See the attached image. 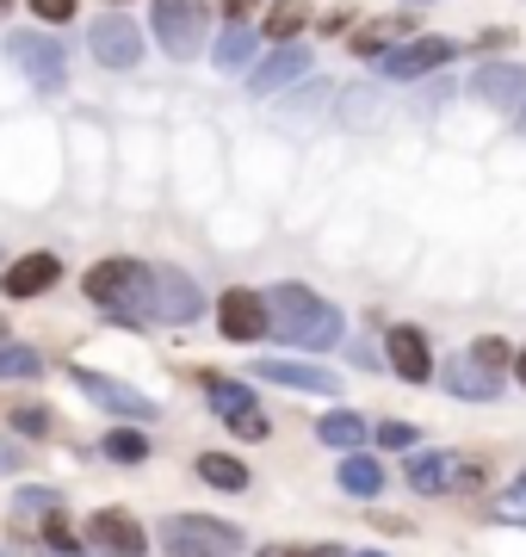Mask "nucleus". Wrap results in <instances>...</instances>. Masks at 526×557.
Returning <instances> with one entry per match:
<instances>
[{
    "label": "nucleus",
    "instance_id": "f257e3e1",
    "mask_svg": "<svg viewBox=\"0 0 526 557\" xmlns=\"http://www.w3.org/2000/svg\"><path fill=\"white\" fill-rule=\"evenodd\" d=\"M266 322H273V335L285 347H310V354H323L341 341V310L328 298H316L310 285H279V292H266Z\"/></svg>",
    "mask_w": 526,
    "mask_h": 557
},
{
    "label": "nucleus",
    "instance_id": "f03ea898",
    "mask_svg": "<svg viewBox=\"0 0 526 557\" xmlns=\"http://www.w3.org/2000/svg\"><path fill=\"white\" fill-rule=\"evenodd\" d=\"M82 298H93L112 322H142L149 317V267L142 260H100L82 278Z\"/></svg>",
    "mask_w": 526,
    "mask_h": 557
},
{
    "label": "nucleus",
    "instance_id": "7ed1b4c3",
    "mask_svg": "<svg viewBox=\"0 0 526 557\" xmlns=\"http://www.w3.org/2000/svg\"><path fill=\"white\" fill-rule=\"evenodd\" d=\"M162 552L167 557H236L242 533L217 515H167L162 520Z\"/></svg>",
    "mask_w": 526,
    "mask_h": 557
},
{
    "label": "nucleus",
    "instance_id": "20e7f679",
    "mask_svg": "<svg viewBox=\"0 0 526 557\" xmlns=\"http://www.w3.org/2000/svg\"><path fill=\"white\" fill-rule=\"evenodd\" d=\"M149 317L155 322H199L204 317V292L180 267H149Z\"/></svg>",
    "mask_w": 526,
    "mask_h": 557
},
{
    "label": "nucleus",
    "instance_id": "39448f33",
    "mask_svg": "<svg viewBox=\"0 0 526 557\" xmlns=\"http://www.w3.org/2000/svg\"><path fill=\"white\" fill-rule=\"evenodd\" d=\"M155 38L174 62L204 50V0H155Z\"/></svg>",
    "mask_w": 526,
    "mask_h": 557
},
{
    "label": "nucleus",
    "instance_id": "423d86ee",
    "mask_svg": "<svg viewBox=\"0 0 526 557\" xmlns=\"http://www.w3.org/2000/svg\"><path fill=\"white\" fill-rule=\"evenodd\" d=\"M87 50H93V62H105V69H137L142 32L130 25V13H100V20L87 25Z\"/></svg>",
    "mask_w": 526,
    "mask_h": 557
},
{
    "label": "nucleus",
    "instance_id": "0eeeda50",
    "mask_svg": "<svg viewBox=\"0 0 526 557\" xmlns=\"http://www.w3.org/2000/svg\"><path fill=\"white\" fill-rule=\"evenodd\" d=\"M7 57L20 75H32V87H62V69H68V50L43 32H13L7 38Z\"/></svg>",
    "mask_w": 526,
    "mask_h": 557
},
{
    "label": "nucleus",
    "instance_id": "6e6552de",
    "mask_svg": "<svg viewBox=\"0 0 526 557\" xmlns=\"http://www.w3.org/2000/svg\"><path fill=\"white\" fill-rule=\"evenodd\" d=\"M75 384H82V397H93L100 409H112V416H130V421H155L162 416V403L155 397H142L137 384H118V379H105V372L75 366Z\"/></svg>",
    "mask_w": 526,
    "mask_h": 557
},
{
    "label": "nucleus",
    "instance_id": "1a4fd4ad",
    "mask_svg": "<svg viewBox=\"0 0 526 557\" xmlns=\"http://www.w3.org/2000/svg\"><path fill=\"white\" fill-rule=\"evenodd\" d=\"M452 57H459V44L452 38H409L403 50H385V57H378V75L385 81H415V75L446 69Z\"/></svg>",
    "mask_w": 526,
    "mask_h": 557
},
{
    "label": "nucleus",
    "instance_id": "9d476101",
    "mask_svg": "<svg viewBox=\"0 0 526 557\" xmlns=\"http://www.w3.org/2000/svg\"><path fill=\"white\" fill-rule=\"evenodd\" d=\"M204 391H211V409H217L242 440H266V416L254 409V391H248L242 379H204Z\"/></svg>",
    "mask_w": 526,
    "mask_h": 557
},
{
    "label": "nucleus",
    "instance_id": "9b49d317",
    "mask_svg": "<svg viewBox=\"0 0 526 557\" xmlns=\"http://www.w3.org/2000/svg\"><path fill=\"white\" fill-rule=\"evenodd\" d=\"M217 329L229 341H266L273 335V322H266V292H223V304H217Z\"/></svg>",
    "mask_w": 526,
    "mask_h": 557
},
{
    "label": "nucleus",
    "instance_id": "f8f14e48",
    "mask_svg": "<svg viewBox=\"0 0 526 557\" xmlns=\"http://www.w3.org/2000/svg\"><path fill=\"white\" fill-rule=\"evenodd\" d=\"M87 545H100L105 557H142V552H149L142 527L124 515V508H100V515L87 520Z\"/></svg>",
    "mask_w": 526,
    "mask_h": 557
},
{
    "label": "nucleus",
    "instance_id": "ddd939ff",
    "mask_svg": "<svg viewBox=\"0 0 526 557\" xmlns=\"http://www.w3.org/2000/svg\"><path fill=\"white\" fill-rule=\"evenodd\" d=\"M385 354H390V366H397V379H409V384L434 379V347H427V335L415 329V322H397V329H390Z\"/></svg>",
    "mask_w": 526,
    "mask_h": 557
},
{
    "label": "nucleus",
    "instance_id": "4468645a",
    "mask_svg": "<svg viewBox=\"0 0 526 557\" xmlns=\"http://www.w3.org/2000/svg\"><path fill=\"white\" fill-rule=\"evenodd\" d=\"M254 379L285 384V391H310V397H335V372L328 366H310V359H261Z\"/></svg>",
    "mask_w": 526,
    "mask_h": 557
},
{
    "label": "nucleus",
    "instance_id": "2eb2a0df",
    "mask_svg": "<svg viewBox=\"0 0 526 557\" xmlns=\"http://www.w3.org/2000/svg\"><path fill=\"white\" fill-rule=\"evenodd\" d=\"M57 278H62L57 255H25V260H13V267L0 273V292H7V298H38V292H50Z\"/></svg>",
    "mask_w": 526,
    "mask_h": 557
},
{
    "label": "nucleus",
    "instance_id": "dca6fc26",
    "mask_svg": "<svg viewBox=\"0 0 526 557\" xmlns=\"http://www.w3.org/2000/svg\"><path fill=\"white\" fill-rule=\"evenodd\" d=\"M298 75H310V50H298V44H279L266 62L248 69V81H254V94H261V100H266V94H279V87H291Z\"/></svg>",
    "mask_w": 526,
    "mask_h": 557
},
{
    "label": "nucleus",
    "instance_id": "f3484780",
    "mask_svg": "<svg viewBox=\"0 0 526 557\" xmlns=\"http://www.w3.org/2000/svg\"><path fill=\"white\" fill-rule=\"evenodd\" d=\"M471 94L489 106H521L526 100V69H514V62H484L477 75H471Z\"/></svg>",
    "mask_w": 526,
    "mask_h": 557
},
{
    "label": "nucleus",
    "instance_id": "a211bd4d",
    "mask_svg": "<svg viewBox=\"0 0 526 557\" xmlns=\"http://www.w3.org/2000/svg\"><path fill=\"white\" fill-rule=\"evenodd\" d=\"M446 384H452V397H465V403H489L496 391H502V372H489V366H477V359H452L446 366Z\"/></svg>",
    "mask_w": 526,
    "mask_h": 557
},
{
    "label": "nucleus",
    "instance_id": "6ab92c4d",
    "mask_svg": "<svg viewBox=\"0 0 526 557\" xmlns=\"http://www.w3.org/2000/svg\"><path fill=\"white\" fill-rule=\"evenodd\" d=\"M409 490H415V496H452V458L446 453H409Z\"/></svg>",
    "mask_w": 526,
    "mask_h": 557
},
{
    "label": "nucleus",
    "instance_id": "aec40b11",
    "mask_svg": "<svg viewBox=\"0 0 526 557\" xmlns=\"http://www.w3.org/2000/svg\"><path fill=\"white\" fill-rule=\"evenodd\" d=\"M341 490H347V496H360V502L385 496V465H378V458H365V453H347L341 458Z\"/></svg>",
    "mask_w": 526,
    "mask_h": 557
},
{
    "label": "nucleus",
    "instance_id": "412c9836",
    "mask_svg": "<svg viewBox=\"0 0 526 557\" xmlns=\"http://www.w3.org/2000/svg\"><path fill=\"white\" fill-rule=\"evenodd\" d=\"M211 62H217L223 75H248L254 69V32L248 25H229L217 38V50H211Z\"/></svg>",
    "mask_w": 526,
    "mask_h": 557
},
{
    "label": "nucleus",
    "instance_id": "4be33fe9",
    "mask_svg": "<svg viewBox=\"0 0 526 557\" xmlns=\"http://www.w3.org/2000/svg\"><path fill=\"white\" fill-rule=\"evenodd\" d=\"M316 440L335 446V453H353V446H365V421L353 416V409H328V416L316 421Z\"/></svg>",
    "mask_w": 526,
    "mask_h": 557
},
{
    "label": "nucleus",
    "instance_id": "5701e85b",
    "mask_svg": "<svg viewBox=\"0 0 526 557\" xmlns=\"http://www.w3.org/2000/svg\"><path fill=\"white\" fill-rule=\"evenodd\" d=\"M199 478L211 483V490H248V465L229 453H204L199 458Z\"/></svg>",
    "mask_w": 526,
    "mask_h": 557
},
{
    "label": "nucleus",
    "instance_id": "b1692460",
    "mask_svg": "<svg viewBox=\"0 0 526 557\" xmlns=\"http://www.w3.org/2000/svg\"><path fill=\"white\" fill-rule=\"evenodd\" d=\"M304 25H310L304 0H273V13H266V38H273V44H291Z\"/></svg>",
    "mask_w": 526,
    "mask_h": 557
},
{
    "label": "nucleus",
    "instance_id": "393cba45",
    "mask_svg": "<svg viewBox=\"0 0 526 557\" xmlns=\"http://www.w3.org/2000/svg\"><path fill=\"white\" fill-rule=\"evenodd\" d=\"M100 453L112 458V465H142V458H149V440H142L137 428H118V434L100 440Z\"/></svg>",
    "mask_w": 526,
    "mask_h": 557
},
{
    "label": "nucleus",
    "instance_id": "a878e982",
    "mask_svg": "<svg viewBox=\"0 0 526 557\" xmlns=\"http://www.w3.org/2000/svg\"><path fill=\"white\" fill-rule=\"evenodd\" d=\"M43 359L32 347H0V379H38Z\"/></svg>",
    "mask_w": 526,
    "mask_h": 557
},
{
    "label": "nucleus",
    "instance_id": "bb28decb",
    "mask_svg": "<svg viewBox=\"0 0 526 557\" xmlns=\"http://www.w3.org/2000/svg\"><path fill=\"white\" fill-rule=\"evenodd\" d=\"M43 545H50V552H82V545H75V527H68V515H62V508H50V515H43Z\"/></svg>",
    "mask_w": 526,
    "mask_h": 557
},
{
    "label": "nucleus",
    "instance_id": "cd10ccee",
    "mask_svg": "<svg viewBox=\"0 0 526 557\" xmlns=\"http://www.w3.org/2000/svg\"><path fill=\"white\" fill-rule=\"evenodd\" d=\"M20 515H50V508H62L57 490H43V483H32V490H20V502H13Z\"/></svg>",
    "mask_w": 526,
    "mask_h": 557
},
{
    "label": "nucleus",
    "instance_id": "c85d7f7f",
    "mask_svg": "<svg viewBox=\"0 0 526 557\" xmlns=\"http://www.w3.org/2000/svg\"><path fill=\"white\" fill-rule=\"evenodd\" d=\"M471 359H477V366H489V372H502V366H508V341H496V335L471 341Z\"/></svg>",
    "mask_w": 526,
    "mask_h": 557
},
{
    "label": "nucleus",
    "instance_id": "c756f323",
    "mask_svg": "<svg viewBox=\"0 0 526 557\" xmlns=\"http://www.w3.org/2000/svg\"><path fill=\"white\" fill-rule=\"evenodd\" d=\"M378 446H422V434L409 421H378Z\"/></svg>",
    "mask_w": 526,
    "mask_h": 557
},
{
    "label": "nucleus",
    "instance_id": "7c9ffc66",
    "mask_svg": "<svg viewBox=\"0 0 526 557\" xmlns=\"http://www.w3.org/2000/svg\"><path fill=\"white\" fill-rule=\"evenodd\" d=\"M496 515H502V520H526V471L514 478V490H508V496L496 502Z\"/></svg>",
    "mask_w": 526,
    "mask_h": 557
},
{
    "label": "nucleus",
    "instance_id": "2f4dec72",
    "mask_svg": "<svg viewBox=\"0 0 526 557\" xmlns=\"http://www.w3.org/2000/svg\"><path fill=\"white\" fill-rule=\"evenodd\" d=\"M484 483V458H452V490H477Z\"/></svg>",
    "mask_w": 526,
    "mask_h": 557
},
{
    "label": "nucleus",
    "instance_id": "473e14b6",
    "mask_svg": "<svg viewBox=\"0 0 526 557\" xmlns=\"http://www.w3.org/2000/svg\"><path fill=\"white\" fill-rule=\"evenodd\" d=\"M13 428H20V434H43V428H50V416H43L38 403H20V409H13Z\"/></svg>",
    "mask_w": 526,
    "mask_h": 557
},
{
    "label": "nucleus",
    "instance_id": "72a5a7b5",
    "mask_svg": "<svg viewBox=\"0 0 526 557\" xmlns=\"http://www.w3.org/2000/svg\"><path fill=\"white\" fill-rule=\"evenodd\" d=\"M32 13L50 20V25H62V20H75V0H32Z\"/></svg>",
    "mask_w": 526,
    "mask_h": 557
},
{
    "label": "nucleus",
    "instance_id": "f704fd0d",
    "mask_svg": "<svg viewBox=\"0 0 526 557\" xmlns=\"http://www.w3.org/2000/svg\"><path fill=\"white\" fill-rule=\"evenodd\" d=\"M266 557H341V545H291V552H266Z\"/></svg>",
    "mask_w": 526,
    "mask_h": 557
},
{
    "label": "nucleus",
    "instance_id": "c9c22d12",
    "mask_svg": "<svg viewBox=\"0 0 526 557\" xmlns=\"http://www.w3.org/2000/svg\"><path fill=\"white\" fill-rule=\"evenodd\" d=\"M502 44H514V32H502V25H496V32H484V38H477V50H502Z\"/></svg>",
    "mask_w": 526,
    "mask_h": 557
},
{
    "label": "nucleus",
    "instance_id": "e433bc0d",
    "mask_svg": "<svg viewBox=\"0 0 526 557\" xmlns=\"http://www.w3.org/2000/svg\"><path fill=\"white\" fill-rule=\"evenodd\" d=\"M7 471H20V446H7V440H0V478H7Z\"/></svg>",
    "mask_w": 526,
    "mask_h": 557
},
{
    "label": "nucleus",
    "instance_id": "4c0bfd02",
    "mask_svg": "<svg viewBox=\"0 0 526 557\" xmlns=\"http://www.w3.org/2000/svg\"><path fill=\"white\" fill-rule=\"evenodd\" d=\"M217 7H223V13H229V20H242V13H248V7H254V0H217Z\"/></svg>",
    "mask_w": 526,
    "mask_h": 557
},
{
    "label": "nucleus",
    "instance_id": "58836bf2",
    "mask_svg": "<svg viewBox=\"0 0 526 557\" xmlns=\"http://www.w3.org/2000/svg\"><path fill=\"white\" fill-rule=\"evenodd\" d=\"M514 379L526 384V347H521V354H514Z\"/></svg>",
    "mask_w": 526,
    "mask_h": 557
},
{
    "label": "nucleus",
    "instance_id": "ea45409f",
    "mask_svg": "<svg viewBox=\"0 0 526 557\" xmlns=\"http://www.w3.org/2000/svg\"><path fill=\"white\" fill-rule=\"evenodd\" d=\"M521 131H526V100H521Z\"/></svg>",
    "mask_w": 526,
    "mask_h": 557
},
{
    "label": "nucleus",
    "instance_id": "a19ab883",
    "mask_svg": "<svg viewBox=\"0 0 526 557\" xmlns=\"http://www.w3.org/2000/svg\"><path fill=\"white\" fill-rule=\"evenodd\" d=\"M360 557H385V552H360Z\"/></svg>",
    "mask_w": 526,
    "mask_h": 557
},
{
    "label": "nucleus",
    "instance_id": "79ce46f5",
    "mask_svg": "<svg viewBox=\"0 0 526 557\" xmlns=\"http://www.w3.org/2000/svg\"><path fill=\"white\" fill-rule=\"evenodd\" d=\"M50 557H75V552H50Z\"/></svg>",
    "mask_w": 526,
    "mask_h": 557
},
{
    "label": "nucleus",
    "instance_id": "37998d69",
    "mask_svg": "<svg viewBox=\"0 0 526 557\" xmlns=\"http://www.w3.org/2000/svg\"><path fill=\"white\" fill-rule=\"evenodd\" d=\"M7 7H13V0H0V13H7Z\"/></svg>",
    "mask_w": 526,
    "mask_h": 557
},
{
    "label": "nucleus",
    "instance_id": "c03bdc74",
    "mask_svg": "<svg viewBox=\"0 0 526 557\" xmlns=\"http://www.w3.org/2000/svg\"><path fill=\"white\" fill-rule=\"evenodd\" d=\"M409 7H422V0H409Z\"/></svg>",
    "mask_w": 526,
    "mask_h": 557
},
{
    "label": "nucleus",
    "instance_id": "a18cd8bd",
    "mask_svg": "<svg viewBox=\"0 0 526 557\" xmlns=\"http://www.w3.org/2000/svg\"><path fill=\"white\" fill-rule=\"evenodd\" d=\"M0 335H7V322H0Z\"/></svg>",
    "mask_w": 526,
    "mask_h": 557
}]
</instances>
